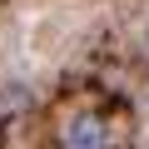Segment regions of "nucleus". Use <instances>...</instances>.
<instances>
[{
  "label": "nucleus",
  "instance_id": "f257e3e1",
  "mask_svg": "<svg viewBox=\"0 0 149 149\" xmlns=\"http://www.w3.org/2000/svg\"><path fill=\"white\" fill-rule=\"evenodd\" d=\"M60 149H109V124L100 114H74L60 134Z\"/></svg>",
  "mask_w": 149,
  "mask_h": 149
}]
</instances>
